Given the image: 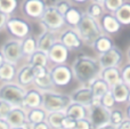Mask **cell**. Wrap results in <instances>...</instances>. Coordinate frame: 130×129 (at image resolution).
Returning <instances> with one entry per match:
<instances>
[{"mask_svg": "<svg viewBox=\"0 0 130 129\" xmlns=\"http://www.w3.org/2000/svg\"><path fill=\"white\" fill-rule=\"evenodd\" d=\"M73 77L80 85H88L99 77L101 73V65L98 61L91 56L87 55H80L73 61L71 65Z\"/></svg>", "mask_w": 130, "mask_h": 129, "instance_id": "1", "label": "cell"}, {"mask_svg": "<svg viewBox=\"0 0 130 129\" xmlns=\"http://www.w3.org/2000/svg\"><path fill=\"white\" fill-rule=\"evenodd\" d=\"M75 30L80 36L83 45L90 46V47L94 43V41L96 40L97 37H99L103 33L98 21L90 17L86 13H83L82 18H81L79 25L75 27Z\"/></svg>", "mask_w": 130, "mask_h": 129, "instance_id": "2", "label": "cell"}, {"mask_svg": "<svg viewBox=\"0 0 130 129\" xmlns=\"http://www.w3.org/2000/svg\"><path fill=\"white\" fill-rule=\"evenodd\" d=\"M72 103L70 95L62 93H57L53 90L42 91V107L46 112H55V111H65L66 107Z\"/></svg>", "mask_w": 130, "mask_h": 129, "instance_id": "3", "label": "cell"}, {"mask_svg": "<svg viewBox=\"0 0 130 129\" xmlns=\"http://www.w3.org/2000/svg\"><path fill=\"white\" fill-rule=\"evenodd\" d=\"M26 88L16 81L4 82L0 85V98L9 102L13 106H22Z\"/></svg>", "mask_w": 130, "mask_h": 129, "instance_id": "4", "label": "cell"}, {"mask_svg": "<svg viewBox=\"0 0 130 129\" xmlns=\"http://www.w3.org/2000/svg\"><path fill=\"white\" fill-rule=\"evenodd\" d=\"M39 21L43 29L54 32L61 31L65 26L64 16L55 7H46L45 11Z\"/></svg>", "mask_w": 130, "mask_h": 129, "instance_id": "5", "label": "cell"}, {"mask_svg": "<svg viewBox=\"0 0 130 129\" xmlns=\"http://www.w3.org/2000/svg\"><path fill=\"white\" fill-rule=\"evenodd\" d=\"M5 29L7 30V32L13 38L20 39V40H22L23 38L31 34V32H32L31 24L26 20L21 18V17H14L11 15L7 20Z\"/></svg>", "mask_w": 130, "mask_h": 129, "instance_id": "6", "label": "cell"}, {"mask_svg": "<svg viewBox=\"0 0 130 129\" xmlns=\"http://www.w3.org/2000/svg\"><path fill=\"white\" fill-rule=\"evenodd\" d=\"M50 77H52L53 84L55 87H65L71 84L73 80V72L70 65L64 64H54L49 68Z\"/></svg>", "mask_w": 130, "mask_h": 129, "instance_id": "7", "label": "cell"}, {"mask_svg": "<svg viewBox=\"0 0 130 129\" xmlns=\"http://www.w3.org/2000/svg\"><path fill=\"white\" fill-rule=\"evenodd\" d=\"M2 53L5 61L9 62V63L18 64V62L23 58V53H22V46H21V40L16 38H10L6 40L2 43L1 48H0Z\"/></svg>", "mask_w": 130, "mask_h": 129, "instance_id": "8", "label": "cell"}, {"mask_svg": "<svg viewBox=\"0 0 130 129\" xmlns=\"http://www.w3.org/2000/svg\"><path fill=\"white\" fill-rule=\"evenodd\" d=\"M110 111L111 110L99 104L98 101L88 107V119L90 120L94 129L110 122Z\"/></svg>", "mask_w": 130, "mask_h": 129, "instance_id": "9", "label": "cell"}, {"mask_svg": "<svg viewBox=\"0 0 130 129\" xmlns=\"http://www.w3.org/2000/svg\"><path fill=\"white\" fill-rule=\"evenodd\" d=\"M46 9L43 0H23L21 4V11L30 20H40Z\"/></svg>", "mask_w": 130, "mask_h": 129, "instance_id": "10", "label": "cell"}, {"mask_svg": "<svg viewBox=\"0 0 130 129\" xmlns=\"http://www.w3.org/2000/svg\"><path fill=\"white\" fill-rule=\"evenodd\" d=\"M97 61H98L102 69L112 68V66H120L122 61H123V54H122L121 49L114 45L110 50L98 55Z\"/></svg>", "mask_w": 130, "mask_h": 129, "instance_id": "11", "label": "cell"}, {"mask_svg": "<svg viewBox=\"0 0 130 129\" xmlns=\"http://www.w3.org/2000/svg\"><path fill=\"white\" fill-rule=\"evenodd\" d=\"M58 41H61L65 47L69 48V50H79L83 47L80 36L73 27H67L63 30L58 36Z\"/></svg>", "mask_w": 130, "mask_h": 129, "instance_id": "12", "label": "cell"}, {"mask_svg": "<svg viewBox=\"0 0 130 129\" xmlns=\"http://www.w3.org/2000/svg\"><path fill=\"white\" fill-rule=\"evenodd\" d=\"M70 97L73 103H78V104H81L86 107L91 106L96 102L91 89L89 88V86H86V85H81V87L74 89L71 93Z\"/></svg>", "mask_w": 130, "mask_h": 129, "instance_id": "13", "label": "cell"}, {"mask_svg": "<svg viewBox=\"0 0 130 129\" xmlns=\"http://www.w3.org/2000/svg\"><path fill=\"white\" fill-rule=\"evenodd\" d=\"M49 63L54 64H64L69 59L70 50L67 47H65L61 41L57 40L54 45L50 47V49L47 53Z\"/></svg>", "mask_w": 130, "mask_h": 129, "instance_id": "14", "label": "cell"}, {"mask_svg": "<svg viewBox=\"0 0 130 129\" xmlns=\"http://www.w3.org/2000/svg\"><path fill=\"white\" fill-rule=\"evenodd\" d=\"M98 22L102 27L103 33H106L108 36H114V34L119 33L122 27L121 23L118 21V18L115 17L114 14L108 13V11H105V14L99 18Z\"/></svg>", "mask_w": 130, "mask_h": 129, "instance_id": "15", "label": "cell"}, {"mask_svg": "<svg viewBox=\"0 0 130 129\" xmlns=\"http://www.w3.org/2000/svg\"><path fill=\"white\" fill-rule=\"evenodd\" d=\"M42 105V91L38 88H30L26 89L23 100V107L25 110L41 107Z\"/></svg>", "mask_w": 130, "mask_h": 129, "instance_id": "16", "label": "cell"}, {"mask_svg": "<svg viewBox=\"0 0 130 129\" xmlns=\"http://www.w3.org/2000/svg\"><path fill=\"white\" fill-rule=\"evenodd\" d=\"M15 81L20 84L23 87H30L33 85L34 81V71L33 66L31 64L26 63L22 65L20 69H17V73H16V79Z\"/></svg>", "mask_w": 130, "mask_h": 129, "instance_id": "17", "label": "cell"}, {"mask_svg": "<svg viewBox=\"0 0 130 129\" xmlns=\"http://www.w3.org/2000/svg\"><path fill=\"white\" fill-rule=\"evenodd\" d=\"M58 40L56 32L50 31V30H46L43 29V31L37 38V48L41 52L48 53V50L50 49L53 45Z\"/></svg>", "mask_w": 130, "mask_h": 129, "instance_id": "18", "label": "cell"}, {"mask_svg": "<svg viewBox=\"0 0 130 129\" xmlns=\"http://www.w3.org/2000/svg\"><path fill=\"white\" fill-rule=\"evenodd\" d=\"M6 121L10 128L21 127L26 121V110L22 106H14L7 116Z\"/></svg>", "mask_w": 130, "mask_h": 129, "instance_id": "19", "label": "cell"}, {"mask_svg": "<svg viewBox=\"0 0 130 129\" xmlns=\"http://www.w3.org/2000/svg\"><path fill=\"white\" fill-rule=\"evenodd\" d=\"M114 46V41L111 38V36L106 33H102L99 37H97L96 40L94 41V43L91 45L92 49L96 52V54L101 55L103 53L110 50L111 48Z\"/></svg>", "mask_w": 130, "mask_h": 129, "instance_id": "20", "label": "cell"}, {"mask_svg": "<svg viewBox=\"0 0 130 129\" xmlns=\"http://www.w3.org/2000/svg\"><path fill=\"white\" fill-rule=\"evenodd\" d=\"M99 77L103 80H105L110 86H113V85L118 84L119 81L122 80L121 69H120V66H112V68L102 69L101 73H99Z\"/></svg>", "mask_w": 130, "mask_h": 129, "instance_id": "21", "label": "cell"}, {"mask_svg": "<svg viewBox=\"0 0 130 129\" xmlns=\"http://www.w3.org/2000/svg\"><path fill=\"white\" fill-rule=\"evenodd\" d=\"M17 73V64L5 61L0 65V84L15 81Z\"/></svg>", "mask_w": 130, "mask_h": 129, "instance_id": "22", "label": "cell"}, {"mask_svg": "<svg viewBox=\"0 0 130 129\" xmlns=\"http://www.w3.org/2000/svg\"><path fill=\"white\" fill-rule=\"evenodd\" d=\"M129 90H130V87L127 84H124L122 80L119 81L118 84L111 86V93H112L113 97H114L115 103H119V104L127 102Z\"/></svg>", "mask_w": 130, "mask_h": 129, "instance_id": "23", "label": "cell"}, {"mask_svg": "<svg viewBox=\"0 0 130 129\" xmlns=\"http://www.w3.org/2000/svg\"><path fill=\"white\" fill-rule=\"evenodd\" d=\"M82 16H83V11L80 8H78L75 6H71L69 10L64 14L65 25H67L69 27L75 29L79 25V23H80Z\"/></svg>", "mask_w": 130, "mask_h": 129, "instance_id": "24", "label": "cell"}, {"mask_svg": "<svg viewBox=\"0 0 130 129\" xmlns=\"http://www.w3.org/2000/svg\"><path fill=\"white\" fill-rule=\"evenodd\" d=\"M88 86H89V88L91 89L92 95H94V97L96 101H98L104 94L107 93V91L111 89L110 85H108L105 80L102 79L101 77H97L96 79H94Z\"/></svg>", "mask_w": 130, "mask_h": 129, "instance_id": "25", "label": "cell"}, {"mask_svg": "<svg viewBox=\"0 0 130 129\" xmlns=\"http://www.w3.org/2000/svg\"><path fill=\"white\" fill-rule=\"evenodd\" d=\"M65 114L74 118L75 120L88 118V107L83 106V105H81V104H78V103L72 102L71 104L66 107V110H65Z\"/></svg>", "mask_w": 130, "mask_h": 129, "instance_id": "26", "label": "cell"}, {"mask_svg": "<svg viewBox=\"0 0 130 129\" xmlns=\"http://www.w3.org/2000/svg\"><path fill=\"white\" fill-rule=\"evenodd\" d=\"M33 86L41 91L53 90V89L55 88V86H54V84H53L52 77H50V72H47L42 75H39V77L34 78Z\"/></svg>", "mask_w": 130, "mask_h": 129, "instance_id": "27", "label": "cell"}, {"mask_svg": "<svg viewBox=\"0 0 130 129\" xmlns=\"http://www.w3.org/2000/svg\"><path fill=\"white\" fill-rule=\"evenodd\" d=\"M21 46H22L23 56L27 58L30 55H32L38 49L37 48V38L32 34H29L27 37H25L21 40Z\"/></svg>", "mask_w": 130, "mask_h": 129, "instance_id": "28", "label": "cell"}, {"mask_svg": "<svg viewBox=\"0 0 130 129\" xmlns=\"http://www.w3.org/2000/svg\"><path fill=\"white\" fill-rule=\"evenodd\" d=\"M27 63L31 64L32 66H49L47 53L37 49L33 54L27 57Z\"/></svg>", "mask_w": 130, "mask_h": 129, "instance_id": "29", "label": "cell"}, {"mask_svg": "<svg viewBox=\"0 0 130 129\" xmlns=\"http://www.w3.org/2000/svg\"><path fill=\"white\" fill-rule=\"evenodd\" d=\"M115 17L118 18L122 26L130 25V1H124L118 10L114 13Z\"/></svg>", "mask_w": 130, "mask_h": 129, "instance_id": "30", "label": "cell"}, {"mask_svg": "<svg viewBox=\"0 0 130 129\" xmlns=\"http://www.w3.org/2000/svg\"><path fill=\"white\" fill-rule=\"evenodd\" d=\"M65 117V111L48 112L46 122L49 125L50 129H62V121Z\"/></svg>", "mask_w": 130, "mask_h": 129, "instance_id": "31", "label": "cell"}, {"mask_svg": "<svg viewBox=\"0 0 130 129\" xmlns=\"http://www.w3.org/2000/svg\"><path fill=\"white\" fill-rule=\"evenodd\" d=\"M47 118V112L42 107H36V109L26 110V120H29L32 123H39L46 121Z\"/></svg>", "mask_w": 130, "mask_h": 129, "instance_id": "32", "label": "cell"}, {"mask_svg": "<svg viewBox=\"0 0 130 129\" xmlns=\"http://www.w3.org/2000/svg\"><path fill=\"white\" fill-rule=\"evenodd\" d=\"M105 11L106 10H105V8H104L103 4H101V2H96V1H91L87 6V9H86L85 13L87 14V15H89L90 17L99 21V18L105 14Z\"/></svg>", "mask_w": 130, "mask_h": 129, "instance_id": "33", "label": "cell"}, {"mask_svg": "<svg viewBox=\"0 0 130 129\" xmlns=\"http://www.w3.org/2000/svg\"><path fill=\"white\" fill-rule=\"evenodd\" d=\"M18 7V0H0V11L7 14L8 16L13 15Z\"/></svg>", "mask_w": 130, "mask_h": 129, "instance_id": "34", "label": "cell"}, {"mask_svg": "<svg viewBox=\"0 0 130 129\" xmlns=\"http://www.w3.org/2000/svg\"><path fill=\"white\" fill-rule=\"evenodd\" d=\"M126 119V113L122 109H118V107H113L110 111V123L113 126H119L122 121Z\"/></svg>", "mask_w": 130, "mask_h": 129, "instance_id": "35", "label": "cell"}, {"mask_svg": "<svg viewBox=\"0 0 130 129\" xmlns=\"http://www.w3.org/2000/svg\"><path fill=\"white\" fill-rule=\"evenodd\" d=\"M98 102H99V104H102L104 107H106V109H108V110L113 109V107L115 106V104H117L114 97H113V95H112V93H111V89L99 98Z\"/></svg>", "mask_w": 130, "mask_h": 129, "instance_id": "36", "label": "cell"}, {"mask_svg": "<svg viewBox=\"0 0 130 129\" xmlns=\"http://www.w3.org/2000/svg\"><path fill=\"white\" fill-rule=\"evenodd\" d=\"M124 1H126V0H104L103 6L106 11L114 14L115 10H118Z\"/></svg>", "mask_w": 130, "mask_h": 129, "instance_id": "37", "label": "cell"}, {"mask_svg": "<svg viewBox=\"0 0 130 129\" xmlns=\"http://www.w3.org/2000/svg\"><path fill=\"white\" fill-rule=\"evenodd\" d=\"M13 107L14 106L9 102L0 98V119H6Z\"/></svg>", "mask_w": 130, "mask_h": 129, "instance_id": "38", "label": "cell"}, {"mask_svg": "<svg viewBox=\"0 0 130 129\" xmlns=\"http://www.w3.org/2000/svg\"><path fill=\"white\" fill-rule=\"evenodd\" d=\"M71 6L72 5H71V1H70V0H57L56 5H55V8L64 16V14L69 10Z\"/></svg>", "mask_w": 130, "mask_h": 129, "instance_id": "39", "label": "cell"}, {"mask_svg": "<svg viewBox=\"0 0 130 129\" xmlns=\"http://www.w3.org/2000/svg\"><path fill=\"white\" fill-rule=\"evenodd\" d=\"M75 125H76L75 119L65 114L63 121H62V129H74Z\"/></svg>", "mask_w": 130, "mask_h": 129, "instance_id": "40", "label": "cell"}, {"mask_svg": "<svg viewBox=\"0 0 130 129\" xmlns=\"http://www.w3.org/2000/svg\"><path fill=\"white\" fill-rule=\"evenodd\" d=\"M121 77L122 81L130 87V63H127L121 68Z\"/></svg>", "mask_w": 130, "mask_h": 129, "instance_id": "41", "label": "cell"}, {"mask_svg": "<svg viewBox=\"0 0 130 129\" xmlns=\"http://www.w3.org/2000/svg\"><path fill=\"white\" fill-rule=\"evenodd\" d=\"M74 129H94L91 122L88 118H83L80 119V120H76V125Z\"/></svg>", "mask_w": 130, "mask_h": 129, "instance_id": "42", "label": "cell"}, {"mask_svg": "<svg viewBox=\"0 0 130 129\" xmlns=\"http://www.w3.org/2000/svg\"><path fill=\"white\" fill-rule=\"evenodd\" d=\"M8 17L9 16L7 15V14L0 11V31H1L2 29H5V25H6V22H7V20H8Z\"/></svg>", "mask_w": 130, "mask_h": 129, "instance_id": "43", "label": "cell"}, {"mask_svg": "<svg viewBox=\"0 0 130 129\" xmlns=\"http://www.w3.org/2000/svg\"><path fill=\"white\" fill-rule=\"evenodd\" d=\"M117 129H130V120L126 118L119 126H117Z\"/></svg>", "mask_w": 130, "mask_h": 129, "instance_id": "44", "label": "cell"}, {"mask_svg": "<svg viewBox=\"0 0 130 129\" xmlns=\"http://www.w3.org/2000/svg\"><path fill=\"white\" fill-rule=\"evenodd\" d=\"M34 129H50V127L46 121H42V122L36 123V125H34Z\"/></svg>", "mask_w": 130, "mask_h": 129, "instance_id": "45", "label": "cell"}, {"mask_svg": "<svg viewBox=\"0 0 130 129\" xmlns=\"http://www.w3.org/2000/svg\"><path fill=\"white\" fill-rule=\"evenodd\" d=\"M21 128L22 129H34V123H32V122H30L29 120H26L22 126H21Z\"/></svg>", "mask_w": 130, "mask_h": 129, "instance_id": "46", "label": "cell"}, {"mask_svg": "<svg viewBox=\"0 0 130 129\" xmlns=\"http://www.w3.org/2000/svg\"><path fill=\"white\" fill-rule=\"evenodd\" d=\"M0 129H10L6 119H0Z\"/></svg>", "mask_w": 130, "mask_h": 129, "instance_id": "47", "label": "cell"}, {"mask_svg": "<svg viewBox=\"0 0 130 129\" xmlns=\"http://www.w3.org/2000/svg\"><path fill=\"white\" fill-rule=\"evenodd\" d=\"M95 129H117V127H115V126H113L112 123L108 122V123H105V125L101 126V127H97Z\"/></svg>", "mask_w": 130, "mask_h": 129, "instance_id": "48", "label": "cell"}, {"mask_svg": "<svg viewBox=\"0 0 130 129\" xmlns=\"http://www.w3.org/2000/svg\"><path fill=\"white\" fill-rule=\"evenodd\" d=\"M57 0H43L46 7H55Z\"/></svg>", "mask_w": 130, "mask_h": 129, "instance_id": "49", "label": "cell"}, {"mask_svg": "<svg viewBox=\"0 0 130 129\" xmlns=\"http://www.w3.org/2000/svg\"><path fill=\"white\" fill-rule=\"evenodd\" d=\"M126 118H128L129 120H130V104H128V106H127V109H126Z\"/></svg>", "mask_w": 130, "mask_h": 129, "instance_id": "50", "label": "cell"}, {"mask_svg": "<svg viewBox=\"0 0 130 129\" xmlns=\"http://www.w3.org/2000/svg\"><path fill=\"white\" fill-rule=\"evenodd\" d=\"M71 2H73V4H85V2L89 1V0H70Z\"/></svg>", "mask_w": 130, "mask_h": 129, "instance_id": "51", "label": "cell"}, {"mask_svg": "<svg viewBox=\"0 0 130 129\" xmlns=\"http://www.w3.org/2000/svg\"><path fill=\"white\" fill-rule=\"evenodd\" d=\"M5 62V58H4V56H2V53H1V50H0V65H1L2 63Z\"/></svg>", "mask_w": 130, "mask_h": 129, "instance_id": "52", "label": "cell"}, {"mask_svg": "<svg viewBox=\"0 0 130 129\" xmlns=\"http://www.w3.org/2000/svg\"><path fill=\"white\" fill-rule=\"evenodd\" d=\"M127 58H128V61H129V63H130V46H129L128 50H127Z\"/></svg>", "mask_w": 130, "mask_h": 129, "instance_id": "53", "label": "cell"}, {"mask_svg": "<svg viewBox=\"0 0 130 129\" xmlns=\"http://www.w3.org/2000/svg\"><path fill=\"white\" fill-rule=\"evenodd\" d=\"M127 103L130 104V90H129V94H128V98H127Z\"/></svg>", "mask_w": 130, "mask_h": 129, "instance_id": "54", "label": "cell"}, {"mask_svg": "<svg viewBox=\"0 0 130 129\" xmlns=\"http://www.w3.org/2000/svg\"><path fill=\"white\" fill-rule=\"evenodd\" d=\"M92 1H96V2H101V4H103L104 0H92Z\"/></svg>", "mask_w": 130, "mask_h": 129, "instance_id": "55", "label": "cell"}, {"mask_svg": "<svg viewBox=\"0 0 130 129\" xmlns=\"http://www.w3.org/2000/svg\"><path fill=\"white\" fill-rule=\"evenodd\" d=\"M10 129H22L21 127H17V128H10Z\"/></svg>", "mask_w": 130, "mask_h": 129, "instance_id": "56", "label": "cell"}]
</instances>
